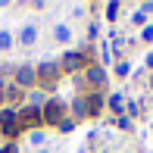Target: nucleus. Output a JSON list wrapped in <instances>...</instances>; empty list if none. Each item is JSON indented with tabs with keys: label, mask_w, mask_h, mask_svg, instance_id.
I'll list each match as a JSON object with an SVG mask.
<instances>
[{
	"label": "nucleus",
	"mask_w": 153,
	"mask_h": 153,
	"mask_svg": "<svg viewBox=\"0 0 153 153\" xmlns=\"http://www.w3.org/2000/svg\"><path fill=\"white\" fill-rule=\"evenodd\" d=\"M69 38H72V31L66 25H56V41H69Z\"/></svg>",
	"instance_id": "nucleus-11"
},
{
	"label": "nucleus",
	"mask_w": 153,
	"mask_h": 153,
	"mask_svg": "<svg viewBox=\"0 0 153 153\" xmlns=\"http://www.w3.org/2000/svg\"><path fill=\"white\" fill-rule=\"evenodd\" d=\"M0 153H16V147H13V144H10V147H3Z\"/></svg>",
	"instance_id": "nucleus-17"
},
{
	"label": "nucleus",
	"mask_w": 153,
	"mask_h": 153,
	"mask_svg": "<svg viewBox=\"0 0 153 153\" xmlns=\"http://www.w3.org/2000/svg\"><path fill=\"white\" fill-rule=\"evenodd\" d=\"M62 113H66V109H62L59 100H47V106L41 109V119L50 122V125H59V122H62Z\"/></svg>",
	"instance_id": "nucleus-1"
},
{
	"label": "nucleus",
	"mask_w": 153,
	"mask_h": 153,
	"mask_svg": "<svg viewBox=\"0 0 153 153\" xmlns=\"http://www.w3.org/2000/svg\"><path fill=\"white\" fill-rule=\"evenodd\" d=\"M85 66V56L81 53H66L62 56V69H69V72H75V69H81Z\"/></svg>",
	"instance_id": "nucleus-5"
},
{
	"label": "nucleus",
	"mask_w": 153,
	"mask_h": 153,
	"mask_svg": "<svg viewBox=\"0 0 153 153\" xmlns=\"http://www.w3.org/2000/svg\"><path fill=\"white\" fill-rule=\"evenodd\" d=\"M0 100H3V91H0Z\"/></svg>",
	"instance_id": "nucleus-18"
},
{
	"label": "nucleus",
	"mask_w": 153,
	"mask_h": 153,
	"mask_svg": "<svg viewBox=\"0 0 153 153\" xmlns=\"http://www.w3.org/2000/svg\"><path fill=\"white\" fill-rule=\"evenodd\" d=\"M72 113H75V119H85V116H88V100H75L72 103Z\"/></svg>",
	"instance_id": "nucleus-9"
},
{
	"label": "nucleus",
	"mask_w": 153,
	"mask_h": 153,
	"mask_svg": "<svg viewBox=\"0 0 153 153\" xmlns=\"http://www.w3.org/2000/svg\"><path fill=\"white\" fill-rule=\"evenodd\" d=\"M13 44V38H10V34H6V31H0V50H6V47H10Z\"/></svg>",
	"instance_id": "nucleus-13"
},
{
	"label": "nucleus",
	"mask_w": 153,
	"mask_h": 153,
	"mask_svg": "<svg viewBox=\"0 0 153 153\" xmlns=\"http://www.w3.org/2000/svg\"><path fill=\"white\" fill-rule=\"evenodd\" d=\"M59 69H62V66H56V62H44V66L38 69V78H41V81H53V78L59 75Z\"/></svg>",
	"instance_id": "nucleus-4"
},
{
	"label": "nucleus",
	"mask_w": 153,
	"mask_h": 153,
	"mask_svg": "<svg viewBox=\"0 0 153 153\" xmlns=\"http://www.w3.org/2000/svg\"><path fill=\"white\" fill-rule=\"evenodd\" d=\"M144 19H147V13H137V16H131V22H134V25H144Z\"/></svg>",
	"instance_id": "nucleus-15"
},
{
	"label": "nucleus",
	"mask_w": 153,
	"mask_h": 153,
	"mask_svg": "<svg viewBox=\"0 0 153 153\" xmlns=\"http://www.w3.org/2000/svg\"><path fill=\"white\" fill-rule=\"evenodd\" d=\"M16 78L22 81V85H31V81L38 78V72H34L31 66H19V69H16Z\"/></svg>",
	"instance_id": "nucleus-6"
},
{
	"label": "nucleus",
	"mask_w": 153,
	"mask_h": 153,
	"mask_svg": "<svg viewBox=\"0 0 153 153\" xmlns=\"http://www.w3.org/2000/svg\"><path fill=\"white\" fill-rule=\"evenodd\" d=\"M0 125H3V134L6 137H16L19 134V119H16V113H10V109L0 113Z\"/></svg>",
	"instance_id": "nucleus-2"
},
{
	"label": "nucleus",
	"mask_w": 153,
	"mask_h": 153,
	"mask_svg": "<svg viewBox=\"0 0 153 153\" xmlns=\"http://www.w3.org/2000/svg\"><path fill=\"white\" fill-rule=\"evenodd\" d=\"M100 109H103V97H100V94H91V100H88V113L97 116Z\"/></svg>",
	"instance_id": "nucleus-7"
},
{
	"label": "nucleus",
	"mask_w": 153,
	"mask_h": 153,
	"mask_svg": "<svg viewBox=\"0 0 153 153\" xmlns=\"http://www.w3.org/2000/svg\"><path fill=\"white\" fill-rule=\"evenodd\" d=\"M16 116H19V122H22V125H38V122H41V109H38V106H25L22 113H16Z\"/></svg>",
	"instance_id": "nucleus-3"
},
{
	"label": "nucleus",
	"mask_w": 153,
	"mask_h": 153,
	"mask_svg": "<svg viewBox=\"0 0 153 153\" xmlns=\"http://www.w3.org/2000/svg\"><path fill=\"white\" fill-rule=\"evenodd\" d=\"M144 41H153V25H147V28H144Z\"/></svg>",
	"instance_id": "nucleus-16"
},
{
	"label": "nucleus",
	"mask_w": 153,
	"mask_h": 153,
	"mask_svg": "<svg viewBox=\"0 0 153 153\" xmlns=\"http://www.w3.org/2000/svg\"><path fill=\"white\" fill-rule=\"evenodd\" d=\"M91 81H94V85H103V81H106V69H103V66H94L91 69Z\"/></svg>",
	"instance_id": "nucleus-10"
},
{
	"label": "nucleus",
	"mask_w": 153,
	"mask_h": 153,
	"mask_svg": "<svg viewBox=\"0 0 153 153\" xmlns=\"http://www.w3.org/2000/svg\"><path fill=\"white\" fill-rule=\"evenodd\" d=\"M19 38H22V44H34V38H38V28H34V25H25Z\"/></svg>",
	"instance_id": "nucleus-8"
},
{
	"label": "nucleus",
	"mask_w": 153,
	"mask_h": 153,
	"mask_svg": "<svg viewBox=\"0 0 153 153\" xmlns=\"http://www.w3.org/2000/svg\"><path fill=\"white\" fill-rule=\"evenodd\" d=\"M109 106H113V109H116V113H119V109H122V97H119V94H116V97H113V100H109Z\"/></svg>",
	"instance_id": "nucleus-14"
},
{
	"label": "nucleus",
	"mask_w": 153,
	"mask_h": 153,
	"mask_svg": "<svg viewBox=\"0 0 153 153\" xmlns=\"http://www.w3.org/2000/svg\"><path fill=\"white\" fill-rule=\"evenodd\" d=\"M106 16H109V19L119 16V3H116V0H113V3H106Z\"/></svg>",
	"instance_id": "nucleus-12"
}]
</instances>
